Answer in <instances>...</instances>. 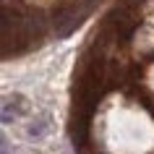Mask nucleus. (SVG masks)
<instances>
[{
    "mask_svg": "<svg viewBox=\"0 0 154 154\" xmlns=\"http://www.w3.org/2000/svg\"><path fill=\"white\" fill-rule=\"evenodd\" d=\"M3 154H11V149H8V141L3 138Z\"/></svg>",
    "mask_w": 154,
    "mask_h": 154,
    "instance_id": "7ed1b4c3",
    "label": "nucleus"
},
{
    "mask_svg": "<svg viewBox=\"0 0 154 154\" xmlns=\"http://www.w3.org/2000/svg\"><path fill=\"white\" fill-rule=\"evenodd\" d=\"M26 99L21 94H13L3 102V123H11V118H16V115H24L26 112Z\"/></svg>",
    "mask_w": 154,
    "mask_h": 154,
    "instance_id": "f257e3e1",
    "label": "nucleus"
},
{
    "mask_svg": "<svg viewBox=\"0 0 154 154\" xmlns=\"http://www.w3.org/2000/svg\"><path fill=\"white\" fill-rule=\"evenodd\" d=\"M45 131H47V120L42 118V120H37V123H32V125H29V136H32V138H39Z\"/></svg>",
    "mask_w": 154,
    "mask_h": 154,
    "instance_id": "f03ea898",
    "label": "nucleus"
}]
</instances>
